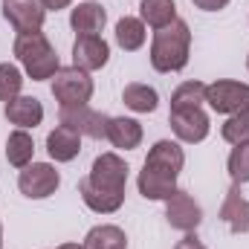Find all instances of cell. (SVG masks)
I'll return each mask as SVG.
<instances>
[{
	"mask_svg": "<svg viewBox=\"0 0 249 249\" xmlns=\"http://www.w3.org/2000/svg\"><path fill=\"white\" fill-rule=\"evenodd\" d=\"M23 90V72L15 64H0V102H12Z\"/></svg>",
	"mask_w": 249,
	"mask_h": 249,
	"instance_id": "28",
	"label": "cell"
},
{
	"mask_svg": "<svg viewBox=\"0 0 249 249\" xmlns=\"http://www.w3.org/2000/svg\"><path fill=\"white\" fill-rule=\"evenodd\" d=\"M58 186H61V174L50 162H29L18 174V188L29 200H44V197L55 194Z\"/></svg>",
	"mask_w": 249,
	"mask_h": 249,
	"instance_id": "6",
	"label": "cell"
},
{
	"mask_svg": "<svg viewBox=\"0 0 249 249\" xmlns=\"http://www.w3.org/2000/svg\"><path fill=\"white\" fill-rule=\"evenodd\" d=\"M168 124L174 130V136L180 142H188V145H197L209 136L212 130V122H209V113L203 107H186V110H171L168 116Z\"/></svg>",
	"mask_w": 249,
	"mask_h": 249,
	"instance_id": "11",
	"label": "cell"
},
{
	"mask_svg": "<svg viewBox=\"0 0 249 249\" xmlns=\"http://www.w3.org/2000/svg\"><path fill=\"white\" fill-rule=\"evenodd\" d=\"M3 18L9 20V26L18 35H26V32L44 29L47 9L41 6V0H9V3H3Z\"/></svg>",
	"mask_w": 249,
	"mask_h": 249,
	"instance_id": "10",
	"label": "cell"
},
{
	"mask_svg": "<svg viewBox=\"0 0 249 249\" xmlns=\"http://www.w3.org/2000/svg\"><path fill=\"white\" fill-rule=\"evenodd\" d=\"M107 23V12L102 9V3L87 0L78 3L75 9H70V26L75 35H99Z\"/></svg>",
	"mask_w": 249,
	"mask_h": 249,
	"instance_id": "14",
	"label": "cell"
},
{
	"mask_svg": "<svg viewBox=\"0 0 249 249\" xmlns=\"http://www.w3.org/2000/svg\"><path fill=\"white\" fill-rule=\"evenodd\" d=\"M174 249H206V247H203V241H200L194 232H188L183 241H177V247H174Z\"/></svg>",
	"mask_w": 249,
	"mask_h": 249,
	"instance_id": "30",
	"label": "cell"
},
{
	"mask_svg": "<svg viewBox=\"0 0 249 249\" xmlns=\"http://www.w3.org/2000/svg\"><path fill=\"white\" fill-rule=\"evenodd\" d=\"M3 3H9V0H3Z\"/></svg>",
	"mask_w": 249,
	"mask_h": 249,
	"instance_id": "35",
	"label": "cell"
},
{
	"mask_svg": "<svg viewBox=\"0 0 249 249\" xmlns=\"http://www.w3.org/2000/svg\"><path fill=\"white\" fill-rule=\"evenodd\" d=\"M191 53V29L186 20H174L154 32L151 41V67L157 72H180Z\"/></svg>",
	"mask_w": 249,
	"mask_h": 249,
	"instance_id": "1",
	"label": "cell"
},
{
	"mask_svg": "<svg viewBox=\"0 0 249 249\" xmlns=\"http://www.w3.org/2000/svg\"><path fill=\"white\" fill-rule=\"evenodd\" d=\"M87 183L99 191H110V194H124L127 186V162L119 154H99L90 165V174L84 177Z\"/></svg>",
	"mask_w": 249,
	"mask_h": 249,
	"instance_id": "5",
	"label": "cell"
},
{
	"mask_svg": "<svg viewBox=\"0 0 249 249\" xmlns=\"http://www.w3.org/2000/svg\"><path fill=\"white\" fill-rule=\"evenodd\" d=\"M47 154H50V160H55V162H72V160L81 154V136H78L72 127L58 124L55 130L47 133Z\"/></svg>",
	"mask_w": 249,
	"mask_h": 249,
	"instance_id": "16",
	"label": "cell"
},
{
	"mask_svg": "<svg viewBox=\"0 0 249 249\" xmlns=\"http://www.w3.org/2000/svg\"><path fill=\"white\" fill-rule=\"evenodd\" d=\"M136 188L145 200H168L177 191V180H168L162 174H154V171L142 168L139 177H136Z\"/></svg>",
	"mask_w": 249,
	"mask_h": 249,
	"instance_id": "22",
	"label": "cell"
},
{
	"mask_svg": "<svg viewBox=\"0 0 249 249\" xmlns=\"http://www.w3.org/2000/svg\"><path fill=\"white\" fill-rule=\"evenodd\" d=\"M12 50H15L18 61L23 64V72H26L32 81H47V78H53V75L61 70L58 55H55V50H53V44L47 41L44 32L18 35Z\"/></svg>",
	"mask_w": 249,
	"mask_h": 249,
	"instance_id": "2",
	"label": "cell"
},
{
	"mask_svg": "<svg viewBox=\"0 0 249 249\" xmlns=\"http://www.w3.org/2000/svg\"><path fill=\"white\" fill-rule=\"evenodd\" d=\"M122 102L124 107H130L133 113H154L160 107V93L151 84H127L122 90Z\"/></svg>",
	"mask_w": 249,
	"mask_h": 249,
	"instance_id": "21",
	"label": "cell"
},
{
	"mask_svg": "<svg viewBox=\"0 0 249 249\" xmlns=\"http://www.w3.org/2000/svg\"><path fill=\"white\" fill-rule=\"evenodd\" d=\"M58 119L64 127H72L78 136L90 139H107V122L110 116L102 110H93L90 105H67L58 110Z\"/></svg>",
	"mask_w": 249,
	"mask_h": 249,
	"instance_id": "7",
	"label": "cell"
},
{
	"mask_svg": "<svg viewBox=\"0 0 249 249\" xmlns=\"http://www.w3.org/2000/svg\"><path fill=\"white\" fill-rule=\"evenodd\" d=\"M183 165H186V154H183L180 142L160 139V142H154V148L148 151L142 168H148V171H154V174H162V177H168V180H177L180 171H183Z\"/></svg>",
	"mask_w": 249,
	"mask_h": 249,
	"instance_id": "9",
	"label": "cell"
},
{
	"mask_svg": "<svg viewBox=\"0 0 249 249\" xmlns=\"http://www.w3.org/2000/svg\"><path fill=\"white\" fill-rule=\"evenodd\" d=\"M110 61V47L102 35H75L72 44V67L84 72H96Z\"/></svg>",
	"mask_w": 249,
	"mask_h": 249,
	"instance_id": "12",
	"label": "cell"
},
{
	"mask_svg": "<svg viewBox=\"0 0 249 249\" xmlns=\"http://www.w3.org/2000/svg\"><path fill=\"white\" fill-rule=\"evenodd\" d=\"M197 9H203V12H220V9H226L229 6V0H191Z\"/></svg>",
	"mask_w": 249,
	"mask_h": 249,
	"instance_id": "29",
	"label": "cell"
},
{
	"mask_svg": "<svg viewBox=\"0 0 249 249\" xmlns=\"http://www.w3.org/2000/svg\"><path fill=\"white\" fill-rule=\"evenodd\" d=\"M226 168H229V177H232V183H235V186L249 183V142H241V145H235V148H232Z\"/></svg>",
	"mask_w": 249,
	"mask_h": 249,
	"instance_id": "26",
	"label": "cell"
},
{
	"mask_svg": "<svg viewBox=\"0 0 249 249\" xmlns=\"http://www.w3.org/2000/svg\"><path fill=\"white\" fill-rule=\"evenodd\" d=\"M78 194H81V200H84V206L90 209V212H96V214H113V212H119L124 203V194H110V191H99V188H93L87 180H81L78 183Z\"/></svg>",
	"mask_w": 249,
	"mask_h": 249,
	"instance_id": "18",
	"label": "cell"
},
{
	"mask_svg": "<svg viewBox=\"0 0 249 249\" xmlns=\"http://www.w3.org/2000/svg\"><path fill=\"white\" fill-rule=\"evenodd\" d=\"M0 249H3V223H0Z\"/></svg>",
	"mask_w": 249,
	"mask_h": 249,
	"instance_id": "33",
	"label": "cell"
},
{
	"mask_svg": "<svg viewBox=\"0 0 249 249\" xmlns=\"http://www.w3.org/2000/svg\"><path fill=\"white\" fill-rule=\"evenodd\" d=\"M32 154H35V142H32V136L26 133V130H12L9 133V139H6V160H9V165H15V168H26L29 162H32Z\"/></svg>",
	"mask_w": 249,
	"mask_h": 249,
	"instance_id": "24",
	"label": "cell"
},
{
	"mask_svg": "<svg viewBox=\"0 0 249 249\" xmlns=\"http://www.w3.org/2000/svg\"><path fill=\"white\" fill-rule=\"evenodd\" d=\"M139 20L151 29H162L177 20V3L174 0H142L139 3Z\"/></svg>",
	"mask_w": 249,
	"mask_h": 249,
	"instance_id": "19",
	"label": "cell"
},
{
	"mask_svg": "<svg viewBox=\"0 0 249 249\" xmlns=\"http://www.w3.org/2000/svg\"><path fill=\"white\" fill-rule=\"evenodd\" d=\"M84 249H127V235L113 223H102L84 235Z\"/></svg>",
	"mask_w": 249,
	"mask_h": 249,
	"instance_id": "20",
	"label": "cell"
},
{
	"mask_svg": "<svg viewBox=\"0 0 249 249\" xmlns=\"http://www.w3.org/2000/svg\"><path fill=\"white\" fill-rule=\"evenodd\" d=\"M58 249H84V244H61Z\"/></svg>",
	"mask_w": 249,
	"mask_h": 249,
	"instance_id": "32",
	"label": "cell"
},
{
	"mask_svg": "<svg viewBox=\"0 0 249 249\" xmlns=\"http://www.w3.org/2000/svg\"><path fill=\"white\" fill-rule=\"evenodd\" d=\"M145 38H148V26H145L139 18L124 15L122 20L116 23V44L122 47L124 53L142 50V47H145Z\"/></svg>",
	"mask_w": 249,
	"mask_h": 249,
	"instance_id": "23",
	"label": "cell"
},
{
	"mask_svg": "<svg viewBox=\"0 0 249 249\" xmlns=\"http://www.w3.org/2000/svg\"><path fill=\"white\" fill-rule=\"evenodd\" d=\"M247 70H249V55H247Z\"/></svg>",
	"mask_w": 249,
	"mask_h": 249,
	"instance_id": "34",
	"label": "cell"
},
{
	"mask_svg": "<svg viewBox=\"0 0 249 249\" xmlns=\"http://www.w3.org/2000/svg\"><path fill=\"white\" fill-rule=\"evenodd\" d=\"M107 142L119 151H133L142 142V124L130 116H110L107 122Z\"/></svg>",
	"mask_w": 249,
	"mask_h": 249,
	"instance_id": "17",
	"label": "cell"
},
{
	"mask_svg": "<svg viewBox=\"0 0 249 249\" xmlns=\"http://www.w3.org/2000/svg\"><path fill=\"white\" fill-rule=\"evenodd\" d=\"M53 96L55 102L67 107V105H87L93 99V78L90 72L78 70V67H61L53 75Z\"/></svg>",
	"mask_w": 249,
	"mask_h": 249,
	"instance_id": "3",
	"label": "cell"
},
{
	"mask_svg": "<svg viewBox=\"0 0 249 249\" xmlns=\"http://www.w3.org/2000/svg\"><path fill=\"white\" fill-rule=\"evenodd\" d=\"M206 105V84L203 81H183L171 93V110H186V107H203Z\"/></svg>",
	"mask_w": 249,
	"mask_h": 249,
	"instance_id": "25",
	"label": "cell"
},
{
	"mask_svg": "<svg viewBox=\"0 0 249 249\" xmlns=\"http://www.w3.org/2000/svg\"><path fill=\"white\" fill-rule=\"evenodd\" d=\"M220 220L235 232V235H247L249 232V200L238 191V186H232L223 197L220 206Z\"/></svg>",
	"mask_w": 249,
	"mask_h": 249,
	"instance_id": "15",
	"label": "cell"
},
{
	"mask_svg": "<svg viewBox=\"0 0 249 249\" xmlns=\"http://www.w3.org/2000/svg\"><path fill=\"white\" fill-rule=\"evenodd\" d=\"M165 220H168V226L171 229H177V232H194L200 223H203V209H200V203L183 191V188H177L168 200H165Z\"/></svg>",
	"mask_w": 249,
	"mask_h": 249,
	"instance_id": "8",
	"label": "cell"
},
{
	"mask_svg": "<svg viewBox=\"0 0 249 249\" xmlns=\"http://www.w3.org/2000/svg\"><path fill=\"white\" fill-rule=\"evenodd\" d=\"M70 3H72V0H41V6H44L47 12H50V9H53V12H58V9H67Z\"/></svg>",
	"mask_w": 249,
	"mask_h": 249,
	"instance_id": "31",
	"label": "cell"
},
{
	"mask_svg": "<svg viewBox=\"0 0 249 249\" xmlns=\"http://www.w3.org/2000/svg\"><path fill=\"white\" fill-rule=\"evenodd\" d=\"M6 119L20 127V130H29V127H38L44 122V105L35 99V96H15L12 102H6Z\"/></svg>",
	"mask_w": 249,
	"mask_h": 249,
	"instance_id": "13",
	"label": "cell"
},
{
	"mask_svg": "<svg viewBox=\"0 0 249 249\" xmlns=\"http://www.w3.org/2000/svg\"><path fill=\"white\" fill-rule=\"evenodd\" d=\"M220 136H223L229 145L249 142V110H244V113H232L226 122L220 124Z\"/></svg>",
	"mask_w": 249,
	"mask_h": 249,
	"instance_id": "27",
	"label": "cell"
},
{
	"mask_svg": "<svg viewBox=\"0 0 249 249\" xmlns=\"http://www.w3.org/2000/svg\"><path fill=\"white\" fill-rule=\"evenodd\" d=\"M206 105L214 113H223V116L244 113V110H249V84L229 81V78L206 84Z\"/></svg>",
	"mask_w": 249,
	"mask_h": 249,
	"instance_id": "4",
	"label": "cell"
}]
</instances>
